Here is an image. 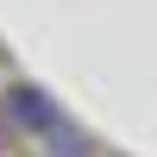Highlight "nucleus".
Masks as SVG:
<instances>
[{"mask_svg": "<svg viewBox=\"0 0 157 157\" xmlns=\"http://www.w3.org/2000/svg\"><path fill=\"white\" fill-rule=\"evenodd\" d=\"M0 120H6V126H19V132H32V138H50V132L63 126V107L44 94V88L19 82V88H6V107H0Z\"/></svg>", "mask_w": 157, "mask_h": 157, "instance_id": "nucleus-1", "label": "nucleus"}, {"mask_svg": "<svg viewBox=\"0 0 157 157\" xmlns=\"http://www.w3.org/2000/svg\"><path fill=\"white\" fill-rule=\"evenodd\" d=\"M44 145H50V157H88V138H82V132H75V126H69V120H63V126H57V132H50V138H44Z\"/></svg>", "mask_w": 157, "mask_h": 157, "instance_id": "nucleus-2", "label": "nucleus"}, {"mask_svg": "<svg viewBox=\"0 0 157 157\" xmlns=\"http://www.w3.org/2000/svg\"><path fill=\"white\" fill-rule=\"evenodd\" d=\"M0 151H6V120H0Z\"/></svg>", "mask_w": 157, "mask_h": 157, "instance_id": "nucleus-3", "label": "nucleus"}]
</instances>
